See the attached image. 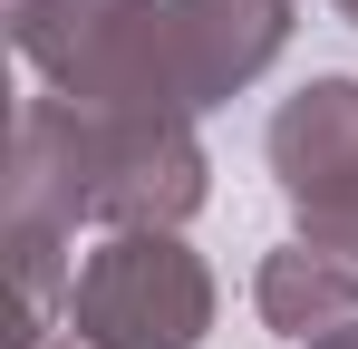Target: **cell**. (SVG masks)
<instances>
[{
    "instance_id": "6da1fadb",
    "label": "cell",
    "mask_w": 358,
    "mask_h": 349,
    "mask_svg": "<svg viewBox=\"0 0 358 349\" xmlns=\"http://www.w3.org/2000/svg\"><path fill=\"white\" fill-rule=\"evenodd\" d=\"M10 39L39 88L97 116H203L184 78L175 0H10Z\"/></svg>"
},
{
    "instance_id": "7a4b0ae2",
    "label": "cell",
    "mask_w": 358,
    "mask_h": 349,
    "mask_svg": "<svg viewBox=\"0 0 358 349\" xmlns=\"http://www.w3.org/2000/svg\"><path fill=\"white\" fill-rule=\"evenodd\" d=\"M59 320L78 349H203L213 272L184 233H107L97 252H78Z\"/></svg>"
},
{
    "instance_id": "3957f363",
    "label": "cell",
    "mask_w": 358,
    "mask_h": 349,
    "mask_svg": "<svg viewBox=\"0 0 358 349\" xmlns=\"http://www.w3.org/2000/svg\"><path fill=\"white\" fill-rule=\"evenodd\" d=\"M68 165H78V214L107 224V233H184L203 214V194H213V165H203L194 116L68 107Z\"/></svg>"
},
{
    "instance_id": "277c9868",
    "label": "cell",
    "mask_w": 358,
    "mask_h": 349,
    "mask_svg": "<svg viewBox=\"0 0 358 349\" xmlns=\"http://www.w3.org/2000/svg\"><path fill=\"white\" fill-rule=\"evenodd\" d=\"M271 174L300 242L358 262V78H310L271 107Z\"/></svg>"
},
{
    "instance_id": "5b68a950",
    "label": "cell",
    "mask_w": 358,
    "mask_h": 349,
    "mask_svg": "<svg viewBox=\"0 0 358 349\" xmlns=\"http://www.w3.org/2000/svg\"><path fill=\"white\" fill-rule=\"evenodd\" d=\"M291 10H300V0H175V39H184L194 107L242 97L271 58L291 49Z\"/></svg>"
},
{
    "instance_id": "8992f818",
    "label": "cell",
    "mask_w": 358,
    "mask_h": 349,
    "mask_svg": "<svg viewBox=\"0 0 358 349\" xmlns=\"http://www.w3.org/2000/svg\"><path fill=\"white\" fill-rule=\"evenodd\" d=\"M252 310L281 330V340H320V330H339L358 320V262L339 252H320V242H281V252H262V272H252Z\"/></svg>"
},
{
    "instance_id": "52a82bcc",
    "label": "cell",
    "mask_w": 358,
    "mask_h": 349,
    "mask_svg": "<svg viewBox=\"0 0 358 349\" xmlns=\"http://www.w3.org/2000/svg\"><path fill=\"white\" fill-rule=\"evenodd\" d=\"M300 349H358V320H339V330H320V340H300Z\"/></svg>"
},
{
    "instance_id": "ba28073f",
    "label": "cell",
    "mask_w": 358,
    "mask_h": 349,
    "mask_svg": "<svg viewBox=\"0 0 358 349\" xmlns=\"http://www.w3.org/2000/svg\"><path fill=\"white\" fill-rule=\"evenodd\" d=\"M10 349H78L68 330H29V340H10Z\"/></svg>"
},
{
    "instance_id": "9c48e42d",
    "label": "cell",
    "mask_w": 358,
    "mask_h": 349,
    "mask_svg": "<svg viewBox=\"0 0 358 349\" xmlns=\"http://www.w3.org/2000/svg\"><path fill=\"white\" fill-rule=\"evenodd\" d=\"M339 20H349V29H358V0H339Z\"/></svg>"
}]
</instances>
